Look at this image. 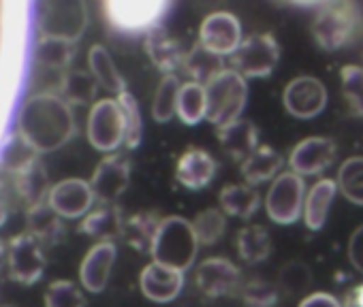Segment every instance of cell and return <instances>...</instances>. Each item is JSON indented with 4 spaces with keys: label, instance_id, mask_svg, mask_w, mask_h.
<instances>
[{
    "label": "cell",
    "instance_id": "cell-1",
    "mask_svg": "<svg viewBox=\"0 0 363 307\" xmlns=\"http://www.w3.org/2000/svg\"><path fill=\"white\" fill-rule=\"evenodd\" d=\"M18 134L39 154L56 151L75 134L73 107L60 94H33L18 113Z\"/></svg>",
    "mask_w": 363,
    "mask_h": 307
},
{
    "label": "cell",
    "instance_id": "cell-2",
    "mask_svg": "<svg viewBox=\"0 0 363 307\" xmlns=\"http://www.w3.org/2000/svg\"><path fill=\"white\" fill-rule=\"evenodd\" d=\"M312 37L325 52L348 47L363 30V13L354 0H329L312 20Z\"/></svg>",
    "mask_w": 363,
    "mask_h": 307
},
{
    "label": "cell",
    "instance_id": "cell-3",
    "mask_svg": "<svg viewBox=\"0 0 363 307\" xmlns=\"http://www.w3.org/2000/svg\"><path fill=\"white\" fill-rule=\"evenodd\" d=\"M197 252L199 239L191 220L182 216H167L160 220L150 250V256L156 262L186 271L193 267Z\"/></svg>",
    "mask_w": 363,
    "mask_h": 307
},
{
    "label": "cell",
    "instance_id": "cell-4",
    "mask_svg": "<svg viewBox=\"0 0 363 307\" xmlns=\"http://www.w3.org/2000/svg\"><path fill=\"white\" fill-rule=\"evenodd\" d=\"M175 0H101L105 22L122 35H147L162 26Z\"/></svg>",
    "mask_w": 363,
    "mask_h": 307
},
{
    "label": "cell",
    "instance_id": "cell-5",
    "mask_svg": "<svg viewBox=\"0 0 363 307\" xmlns=\"http://www.w3.org/2000/svg\"><path fill=\"white\" fill-rule=\"evenodd\" d=\"M206 94H208L206 120L218 128L242 117L248 103V81L235 69L225 66L206 83Z\"/></svg>",
    "mask_w": 363,
    "mask_h": 307
},
{
    "label": "cell",
    "instance_id": "cell-6",
    "mask_svg": "<svg viewBox=\"0 0 363 307\" xmlns=\"http://www.w3.org/2000/svg\"><path fill=\"white\" fill-rule=\"evenodd\" d=\"M37 28L41 37L77 43L88 28L86 0H37Z\"/></svg>",
    "mask_w": 363,
    "mask_h": 307
},
{
    "label": "cell",
    "instance_id": "cell-7",
    "mask_svg": "<svg viewBox=\"0 0 363 307\" xmlns=\"http://www.w3.org/2000/svg\"><path fill=\"white\" fill-rule=\"evenodd\" d=\"M88 141L103 154L118 151L126 141V120L118 98H99L88 113Z\"/></svg>",
    "mask_w": 363,
    "mask_h": 307
},
{
    "label": "cell",
    "instance_id": "cell-8",
    "mask_svg": "<svg viewBox=\"0 0 363 307\" xmlns=\"http://www.w3.org/2000/svg\"><path fill=\"white\" fill-rule=\"evenodd\" d=\"M280 60V43L272 33H255L242 41L238 52L231 56V69L246 79L269 77Z\"/></svg>",
    "mask_w": 363,
    "mask_h": 307
},
{
    "label": "cell",
    "instance_id": "cell-9",
    "mask_svg": "<svg viewBox=\"0 0 363 307\" xmlns=\"http://www.w3.org/2000/svg\"><path fill=\"white\" fill-rule=\"evenodd\" d=\"M303 203H306V184L303 178L284 171L280 173L265 197V209L272 222L280 226H291L303 216Z\"/></svg>",
    "mask_w": 363,
    "mask_h": 307
},
{
    "label": "cell",
    "instance_id": "cell-10",
    "mask_svg": "<svg viewBox=\"0 0 363 307\" xmlns=\"http://www.w3.org/2000/svg\"><path fill=\"white\" fill-rule=\"evenodd\" d=\"M48 267L43 243L33 237L28 231L13 237L7 245V269L9 277L18 284L30 286L37 284L43 277V271Z\"/></svg>",
    "mask_w": 363,
    "mask_h": 307
},
{
    "label": "cell",
    "instance_id": "cell-11",
    "mask_svg": "<svg viewBox=\"0 0 363 307\" xmlns=\"http://www.w3.org/2000/svg\"><path fill=\"white\" fill-rule=\"evenodd\" d=\"M242 41V22L231 11H214L199 26V43L220 58H231Z\"/></svg>",
    "mask_w": 363,
    "mask_h": 307
},
{
    "label": "cell",
    "instance_id": "cell-12",
    "mask_svg": "<svg viewBox=\"0 0 363 307\" xmlns=\"http://www.w3.org/2000/svg\"><path fill=\"white\" fill-rule=\"evenodd\" d=\"M327 88L320 79L301 75L286 83L282 92L284 109L297 120H312L320 115L327 107Z\"/></svg>",
    "mask_w": 363,
    "mask_h": 307
},
{
    "label": "cell",
    "instance_id": "cell-13",
    "mask_svg": "<svg viewBox=\"0 0 363 307\" xmlns=\"http://www.w3.org/2000/svg\"><path fill=\"white\" fill-rule=\"evenodd\" d=\"M337 158V145L329 137H308L299 141L291 156H289V167L293 173L301 178H314L327 171Z\"/></svg>",
    "mask_w": 363,
    "mask_h": 307
},
{
    "label": "cell",
    "instance_id": "cell-14",
    "mask_svg": "<svg viewBox=\"0 0 363 307\" xmlns=\"http://www.w3.org/2000/svg\"><path fill=\"white\" fill-rule=\"evenodd\" d=\"M130 184V161L124 154H107L96 165L90 186L99 203H118Z\"/></svg>",
    "mask_w": 363,
    "mask_h": 307
},
{
    "label": "cell",
    "instance_id": "cell-15",
    "mask_svg": "<svg viewBox=\"0 0 363 307\" xmlns=\"http://www.w3.org/2000/svg\"><path fill=\"white\" fill-rule=\"evenodd\" d=\"M50 207L65 220H77L92 212L96 197L90 182L79 178H69L52 186L48 195Z\"/></svg>",
    "mask_w": 363,
    "mask_h": 307
},
{
    "label": "cell",
    "instance_id": "cell-16",
    "mask_svg": "<svg viewBox=\"0 0 363 307\" xmlns=\"http://www.w3.org/2000/svg\"><path fill=\"white\" fill-rule=\"evenodd\" d=\"M195 284L199 292L208 299H220L229 296L242 286V273L240 269L223 256H212L199 262L195 271Z\"/></svg>",
    "mask_w": 363,
    "mask_h": 307
},
{
    "label": "cell",
    "instance_id": "cell-17",
    "mask_svg": "<svg viewBox=\"0 0 363 307\" xmlns=\"http://www.w3.org/2000/svg\"><path fill=\"white\" fill-rule=\"evenodd\" d=\"M218 171V163L212 154L203 147H186L175 165V182L186 190L208 188Z\"/></svg>",
    "mask_w": 363,
    "mask_h": 307
},
{
    "label": "cell",
    "instance_id": "cell-18",
    "mask_svg": "<svg viewBox=\"0 0 363 307\" xmlns=\"http://www.w3.org/2000/svg\"><path fill=\"white\" fill-rule=\"evenodd\" d=\"M139 288L143 296L154 303H171L184 288V271L152 260L141 269Z\"/></svg>",
    "mask_w": 363,
    "mask_h": 307
},
{
    "label": "cell",
    "instance_id": "cell-19",
    "mask_svg": "<svg viewBox=\"0 0 363 307\" xmlns=\"http://www.w3.org/2000/svg\"><path fill=\"white\" fill-rule=\"evenodd\" d=\"M116 256H118V248L113 241H99L88 250L79 267V282L84 290L99 294L107 288L111 269L116 265Z\"/></svg>",
    "mask_w": 363,
    "mask_h": 307
},
{
    "label": "cell",
    "instance_id": "cell-20",
    "mask_svg": "<svg viewBox=\"0 0 363 307\" xmlns=\"http://www.w3.org/2000/svg\"><path fill=\"white\" fill-rule=\"evenodd\" d=\"M143 47L152 64L162 75H177L182 71V64H184V58L189 52L182 47V43L175 37L169 35L164 26L152 28L143 39Z\"/></svg>",
    "mask_w": 363,
    "mask_h": 307
},
{
    "label": "cell",
    "instance_id": "cell-21",
    "mask_svg": "<svg viewBox=\"0 0 363 307\" xmlns=\"http://www.w3.org/2000/svg\"><path fill=\"white\" fill-rule=\"evenodd\" d=\"M218 145L229 158L238 161L240 165L259 147V128L250 120H235L231 124L216 128Z\"/></svg>",
    "mask_w": 363,
    "mask_h": 307
},
{
    "label": "cell",
    "instance_id": "cell-22",
    "mask_svg": "<svg viewBox=\"0 0 363 307\" xmlns=\"http://www.w3.org/2000/svg\"><path fill=\"white\" fill-rule=\"evenodd\" d=\"M124 216L122 209L116 203H99L96 207H92L90 214H86L82 218L79 231L92 239L99 241H116L118 237H122V228H124Z\"/></svg>",
    "mask_w": 363,
    "mask_h": 307
},
{
    "label": "cell",
    "instance_id": "cell-23",
    "mask_svg": "<svg viewBox=\"0 0 363 307\" xmlns=\"http://www.w3.org/2000/svg\"><path fill=\"white\" fill-rule=\"evenodd\" d=\"M284 161L280 154L269 145H259L250 156L240 165V173L246 184L261 186L265 182H272L280 175Z\"/></svg>",
    "mask_w": 363,
    "mask_h": 307
},
{
    "label": "cell",
    "instance_id": "cell-24",
    "mask_svg": "<svg viewBox=\"0 0 363 307\" xmlns=\"http://www.w3.org/2000/svg\"><path fill=\"white\" fill-rule=\"evenodd\" d=\"M337 192L340 190H337L335 180H329V178L318 180L310 188V192L306 195V203H303V222L310 231L316 233L327 224V216Z\"/></svg>",
    "mask_w": 363,
    "mask_h": 307
},
{
    "label": "cell",
    "instance_id": "cell-25",
    "mask_svg": "<svg viewBox=\"0 0 363 307\" xmlns=\"http://www.w3.org/2000/svg\"><path fill=\"white\" fill-rule=\"evenodd\" d=\"M218 205L231 218L250 220L261 207V192L257 190V186H250L246 182L244 184H229L220 190Z\"/></svg>",
    "mask_w": 363,
    "mask_h": 307
},
{
    "label": "cell",
    "instance_id": "cell-26",
    "mask_svg": "<svg viewBox=\"0 0 363 307\" xmlns=\"http://www.w3.org/2000/svg\"><path fill=\"white\" fill-rule=\"evenodd\" d=\"M88 71L92 73V77L96 79V83L101 88H105L111 94H122L126 92V79L122 77V73L118 71L109 50L105 45H92L88 52Z\"/></svg>",
    "mask_w": 363,
    "mask_h": 307
},
{
    "label": "cell",
    "instance_id": "cell-27",
    "mask_svg": "<svg viewBox=\"0 0 363 307\" xmlns=\"http://www.w3.org/2000/svg\"><path fill=\"white\" fill-rule=\"evenodd\" d=\"M39 163V151L22 137V134H9L5 147L0 149V167L7 173H13L16 178L30 171Z\"/></svg>",
    "mask_w": 363,
    "mask_h": 307
},
{
    "label": "cell",
    "instance_id": "cell-28",
    "mask_svg": "<svg viewBox=\"0 0 363 307\" xmlns=\"http://www.w3.org/2000/svg\"><path fill=\"white\" fill-rule=\"evenodd\" d=\"M177 117L186 126H197L208 117V94L206 86L197 81H184L177 94Z\"/></svg>",
    "mask_w": 363,
    "mask_h": 307
},
{
    "label": "cell",
    "instance_id": "cell-29",
    "mask_svg": "<svg viewBox=\"0 0 363 307\" xmlns=\"http://www.w3.org/2000/svg\"><path fill=\"white\" fill-rule=\"evenodd\" d=\"M26 220H28V233L33 237H37L43 245L45 243H56L62 239L65 235V224L52 207L50 203H39V205H33L28 207V214H26Z\"/></svg>",
    "mask_w": 363,
    "mask_h": 307
},
{
    "label": "cell",
    "instance_id": "cell-30",
    "mask_svg": "<svg viewBox=\"0 0 363 307\" xmlns=\"http://www.w3.org/2000/svg\"><path fill=\"white\" fill-rule=\"evenodd\" d=\"M160 216L156 212H141V214H135L130 218L124 220V228H122V239L135 248L137 252H143V254H150L152 250V241H154V235H156V228L160 224Z\"/></svg>",
    "mask_w": 363,
    "mask_h": 307
},
{
    "label": "cell",
    "instance_id": "cell-31",
    "mask_svg": "<svg viewBox=\"0 0 363 307\" xmlns=\"http://www.w3.org/2000/svg\"><path fill=\"white\" fill-rule=\"evenodd\" d=\"M235 248H238L242 262H246V265H259V262L267 260V256L272 252V239H269L267 228L261 224H248V226L240 228Z\"/></svg>",
    "mask_w": 363,
    "mask_h": 307
},
{
    "label": "cell",
    "instance_id": "cell-32",
    "mask_svg": "<svg viewBox=\"0 0 363 307\" xmlns=\"http://www.w3.org/2000/svg\"><path fill=\"white\" fill-rule=\"evenodd\" d=\"M225 69V62L220 56L208 52L199 41L186 52V58H184V64H182V71L189 77V81H197V83H208L218 71Z\"/></svg>",
    "mask_w": 363,
    "mask_h": 307
},
{
    "label": "cell",
    "instance_id": "cell-33",
    "mask_svg": "<svg viewBox=\"0 0 363 307\" xmlns=\"http://www.w3.org/2000/svg\"><path fill=\"white\" fill-rule=\"evenodd\" d=\"M75 56V43L54 39V37H41L35 45V66L52 69V71H69L71 60Z\"/></svg>",
    "mask_w": 363,
    "mask_h": 307
},
{
    "label": "cell",
    "instance_id": "cell-34",
    "mask_svg": "<svg viewBox=\"0 0 363 307\" xmlns=\"http://www.w3.org/2000/svg\"><path fill=\"white\" fill-rule=\"evenodd\" d=\"M96 79L90 71L69 69L60 88V96L73 107V105H94L96 103Z\"/></svg>",
    "mask_w": 363,
    "mask_h": 307
},
{
    "label": "cell",
    "instance_id": "cell-35",
    "mask_svg": "<svg viewBox=\"0 0 363 307\" xmlns=\"http://www.w3.org/2000/svg\"><path fill=\"white\" fill-rule=\"evenodd\" d=\"M335 184L348 203L363 207V156L346 158L340 165Z\"/></svg>",
    "mask_w": 363,
    "mask_h": 307
},
{
    "label": "cell",
    "instance_id": "cell-36",
    "mask_svg": "<svg viewBox=\"0 0 363 307\" xmlns=\"http://www.w3.org/2000/svg\"><path fill=\"white\" fill-rule=\"evenodd\" d=\"M179 86L182 81L177 79V75H162L154 100H152V117L158 124H167L173 120V115H177V94H179Z\"/></svg>",
    "mask_w": 363,
    "mask_h": 307
},
{
    "label": "cell",
    "instance_id": "cell-37",
    "mask_svg": "<svg viewBox=\"0 0 363 307\" xmlns=\"http://www.w3.org/2000/svg\"><path fill=\"white\" fill-rule=\"evenodd\" d=\"M199 245H214L227 233V214L223 209H203L193 220Z\"/></svg>",
    "mask_w": 363,
    "mask_h": 307
},
{
    "label": "cell",
    "instance_id": "cell-38",
    "mask_svg": "<svg viewBox=\"0 0 363 307\" xmlns=\"http://www.w3.org/2000/svg\"><path fill=\"white\" fill-rule=\"evenodd\" d=\"M278 286L261 279V277H250L246 282H242L240 286V296L244 301L246 307H276L280 294H278Z\"/></svg>",
    "mask_w": 363,
    "mask_h": 307
},
{
    "label": "cell",
    "instance_id": "cell-39",
    "mask_svg": "<svg viewBox=\"0 0 363 307\" xmlns=\"http://www.w3.org/2000/svg\"><path fill=\"white\" fill-rule=\"evenodd\" d=\"M312 286V271L301 260H289L278 275V288L286 294H306Z\"/></svg>",
    "mask_w": 363,
    "mask_h": 307
},
{
    "label": "cell",
    "instance_id": "cell-40",
    "mask_svg": "<svg viewBox=\"0 0 363 307\" xmlns=\"http://www.w3.org/2000/svg\"><path fill=\"white\" fill-rule=\"evenodd\" d=\"M43 303L45 307H86V296L75 282L56 279L48 286Z\"/></svg>",
    "mask_w": 363,
    "mask_h": 307
},
{
    "label": "cell",
    "instance_id": "cell-41",
    "mask_svg": "<svg viewBox=\"0 0 363 307\" xmlns=\"http://www.w3.org/2000/svg\"><path fill=\"white\" fill-rule=\"evenodd\" d=\"M122 111H124V120H126V141L124 147L126 149H135L141 143V134H143V120H141V109L137 98L126 90L122 94L116 96Z\"/></svg>",
    "mask_w": 363,
    "mask_h": 307
},
{
    "label": "cell",
    "instance_id": "cell-42",
    "mask_svg": "<svg viewBox=\"0 0 363 307\" xmlns=\"http://www.w3.org/2000/svg\"><path fill=\"white\" fill-rule=\"evenodd\" d=\"M18 186H20V192L24 195L28 207L39 205V203H45L48 201V195L52 190V186L48 184V175L39 167V163L30 171L18 175Z\"/></svg>",
    "mask_w": 363,
    "mask_h": 307
},
{
    "label": "cell",
    "instance_id": "cell-43",
    "mask_svg": "<svg viewBox=\"0 0 363 307\" xmlns=\"http://www.w3.org/2000/svg\"><path fill=\"white\" fill-rule=\"evenodd\" d=\"M342 96L346 98L352 113L363 117V69L357 64H346L340 71Z\"/></svg>",
    "mask_w": 363,
    "mask_h": 307
},
{
    "label": "cell",
    "instance_id": "cell-44",
    "mask_svg": "<svg viewBox=\"0 0 363 307\" xmlns=\"http://www.w3.org/2000/svg\"><path fill=\"white\" fill-rule=\"evenodd\" d=\"M348 260L350 265L363 273V224L350 235V241H348Z\"/></svg>",
    "mask_w": 363,
    "mask_h": 307
},
{
    "label": "cell",
    "instance_id": "cell-45",
    "mask_svg": "<svg viewBox=\"0 0 363 307\" xmlns=\"http://www.w3.org/2000/svg\"><path fill=\"white\" fill-rule=\"evenodd\" d=\"M299 307H344L340 299L327 292H310L301 299Z\"/></svg>",
    "mask_w": 363,
    "mask_h": 307
},
{
    "label": "cell",
    "instance_id": "cell-46",
    "mask_svg": "<svg viewBox=\"0 0 363 307\" xmlns=\"http://www.w3.org/2000/svg\"><path fill=\"white\" fill-rule=\"evenodd\" d=\"M342 305H344V307H363V284L352 286V288L346 292Z\"/></svg>",
    "mask_w": 363,
    "mask_h": 307
},
{
    "label": "cell",
    "instance_id": "cell-47",
    "mask_svg": "<svg viewBox=\"0 0 363 307\" xmlns=\"http://www.w3.org/2000/svg\"><path fill=\"white\" fill-rule=\"evenodd\" d=\"M286 3L295 5V7H323L329 0H286Z\"/></svg>",
    "mask_w": 363,
    "mask_h": 307
},
{
    "label": "cell",
    "instance_id": "cell-48",
    "mask_svg": "<svg viewBox=\"0 0 363 307\" xmlns=\"http://www.w3.org/2000/svg\"><path fill=\"white\" fill-rule=\"evenodd\" d=\"M7 216H9V212H7V205H5L3 197H0V226H3V224L7 222Z\"/></svg>",
    "mask_w": 363,
    "mask_h": 307
},
{
    "label": "cell",
    "instance_id": "cell-49",
    "mask_svg": "<svg viewBox=\"0 0 363 307\" xmlns=\"http://www.w3.org/2000/svg\"><path fill=\"white\" fill-rule=\"evenodd\" d=\"M7 262V245L0 241V267H3Z\"/></svg>",
    "mask_w": 363,
    "mask_h": 307
},
{
    "label": "cell",
    "instance_id": "cell-50",
    "mask_svg": "<svg viewBox=\"0 0 363 307\" xmlns=\"http://www.w3.org/2000/svg\"><path fill=\"white\" fill-rule=\"evenodd\" d=\"M0 307H13V305H0Z\"/></svg>",
    "mask_w": 363,
    "mask_h": 307
}]
</instances>
